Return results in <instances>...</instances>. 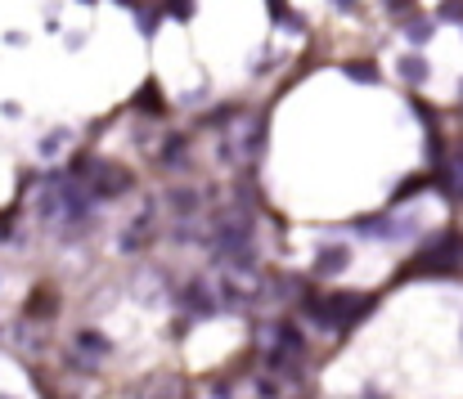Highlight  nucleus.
<instances>
[{"label": "nucleus", "mask_w": 463, "mask_h": 399, "mask_svg": "<svg viewBox=\"0 0 463 399\" xmlns=\"http://www.w3.org/2000/svg\"><path fill=\"white\" fill-rule=\"evenodd\" d=\"M455 269H463V234L437 238V243L410 265V274H455Z\"/></svg>", "instance_id": "1"}, {"label": "nucleus", "mask_w": 463, "mask_h": 399, "mask_svg": "<svg viewBox=\"0 0 463 399\" xmlns=\"http://www.w3.org/2000/svg\"><path fill=\"white\" fill-rule=\"evenodd\" d=\"M369 305H373L369 296H351V292H333V296L315 301V310H319V323H328V328H346V323H355V319H360Z\"/></svg>", "instance_id": "2"}, {"label": "nucleus", "mask_w": 463, "mask_h": 399, "mask_svg": "<svg viewBox=\"0 0 463 399\" xmlns=\"http://www.w3.org/2000/svg\"><path fill=\"white\" fill-rule=\"evenodd\" d=\"M127 184H131V175H127V171H118V166H95V171H90V189H95V193H104V198L122 193Z\"/></svg>", "instance_id": "3"}, {"label": "nucleus", "mask_w": 463, "mask_h": 399, "mask_svg": "<svg viewBox=\"0 0 463 399\" xmlns=\"http://www.w3.org/2000/svg\"><path fill=\"white\" fill-rule=\"evenodd\" d=\"M441 189H446V198H455V202H463V162H455L446 175H441Z\"/></svg>", "instance_id": "4"}, {"label": "nucleus", "mask_w": 463, "mask_h": 399, "mask_svg": "<svg viewBox=\"0 0 463 399\" xmlns=\"http://www.w3.org/2000/svg\"><path fill=\"white\" fill-rule=\"evenodd\" d=\"M346 77H355V81H373V68H369V63H346Z\"/></svg>", "instance_id": "5"}, {"label": "nucleus", "mask_w": 463, "mask_h": 399, "mask_svg": "<svg viewBox=\"0 0 463 399\" xmlns=\"http://www.w3.org/2000/svg\"><path fill=\"white\" fill-rule=\"evenodd\" d=\"M392 5H396V9H401V5H405V0H392Z\"/></svg>", "instance_id": "6"}, {"label": "nucleus", "mask_w": 463, "mask_h": 399, "mask_svg": "<svg viewBox=\"0 0 463 399\" xmlns=\"http://www.w3.org/2000/svg\"><path fill=\"white\" fill-rule=\"evenodd\" d=\"M346 5H351V0H346Z\"/></svg>", "instance_id": "7"}]
</instances>
